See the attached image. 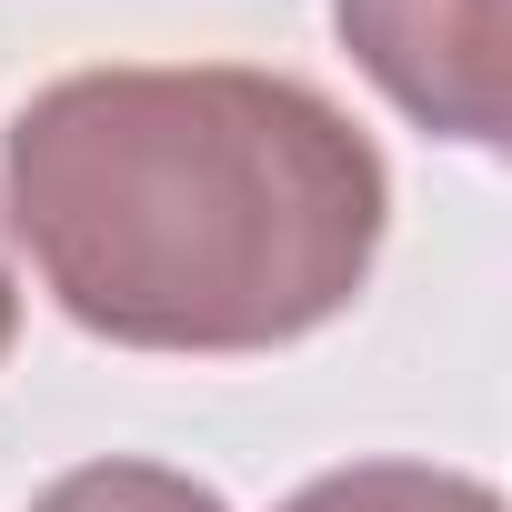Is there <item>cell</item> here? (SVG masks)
Here are the masks:
<instances>
[{
	"label": "cell",
	"mask_w": 512,
	"mask_h": 512,
	"mask_svg": "<svg viewBox=\"0 0 512 512\" xmlns=\"http://www.w3.org/2000/svg\"><path fill=\"white\" fill-rule=\"evenodd\" d=\"M11 231L121 352H272L352 312L382 251V151L292 71L121 61L21 101Z\"/></svg>",
	"instance_id": "cell-1"
},
{
	"label": "cell",
	"mask_w": 512,
	"mask_h": 512,
	"mask_svg": "<svg viewBox=\"0 0 512 512\" xmlns=\"http://www.w3.org/2000/svg\"><path fill=\"white\" fill-rule=\"evenodd\" d=\"M332 21L392 111H412L422 131L472 141V151L502 141L512 0H332Z\"/></svg>",
	"instance_id": "cell-2"
},
{
	"label": "cell",
	"mask_w": 512,
	"mask_h": 512,
	"mask_svg": "<svg viewBox=\"0 0 512 512\" xmlns=\"http://www.w3.org/2000/svg\"><path fill=\"white\" fill-rule=\"evenodd\" d=\"M282 512H502V492L472 472H442V462H342V472L302 482Z\"/></svg>",
	"instance_id": "cell-3"
},
{
	"label": "cell",
	"mask_w": 512,
	"mask_h": 512,
	"mask_svg": "<svg viewBox=\"0 0 512 512\" xmlns=\"http://www.w3.org/2000/svg\"><path fill=\"white\" fill-rule=\"evenodd\" d=\"M31 512H231L211 482H191V472H171V462H81V472H61Z\"/></svg>",
	"instance_id": "cell-4"
},
{
	"label": "cell",
	"mask_w": 512,
	"mask_h": 512,
	"mask_svg": "<svg viewBox=\"0 0 512 512\" xmlns=\"http://www.w3.org/2000/svg\"><path fill=\"white\" fill-rule=\"evenodd\" d=\"M11 332H21V292H11V272H0V352H11Z\"/></svg>",
	"instance_id": "cell-5"
}]
</instances>
